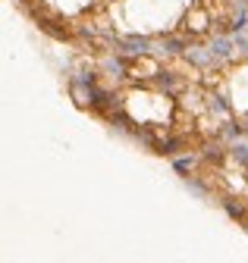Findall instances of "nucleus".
<instances>
[{
  "label": "nucleus",
  "mask_w": 248,
  "mask_h": 263,
  "mask_svg": "<svg viewBox=\"0 0 248 263\" xmlns=\"http://www.w3.org/2000/svg\"><path fill=\"white\" fill-rule=\"evenodd\" d=\"M214 25H217V19H214V13H210V7L204 4V0H192V4L182 10V16L176 19V28L185 31L192 41L210 38L214 35Z\"/></svg>",
  "instance_id": "1"
},
{
  "label": "nucleus",
  "mask_w": 248,
  "mask_h": 263,
  "mask_svg": "<svg viewBox=\"0 0 248 263\" xmlns=\"http://www.w3.org/2000/svg\"><path fill=\"white\" fill-rule=\"evenodd\" d=\"M198 166H201V151H189V154L173 157V170H176L182 179H185V176H192Z\"/></svg>",
  "instance_id": "5"
},
{
  "label": "nucleus",
  "mask_w": 248,
  "mask_h": 263,
  "mask_svg": "<svg viewBox=\"0 0 248 263\" xmlns=\"http://www.w3.org/2000/svg\"><path fill=\"white\" fill-rule=\"evenodd\" d=\"M161 69L164 60L157 53H135L126 60V85H151Z\"/></svg>",
  "instance_id": "2"
},
{
  "label": "nucleus",
  "mask_w": 248,
  "mask_h": 263,
  "mask_svg": "<svg viewBox=\"0 0 248 263\" xmlns=\"http://www.w3.org/2000/svg\"><path fill=\"white\" fill-rule=\"evenodd\" d=\"M154 44H157V35H148V31H116V47L126 57L154 53Z\"/></svg>",
  "instance_id": "3"
},
{
  "label": "nucleus",
  "mask_w": 248,
  "mask_h": 263,
  "mask_svg": "<svg viewBox=\"0 0 248 263\" xmlns=\"http://www.w3.org/2000/svg\"><path fill=\"white\" fill-rule=\"evenodd\" d=\"M66 94H69V101L79 107V110H88L95 107V94H98V85H88V82H79L73 76H66Z\"/></svg>",
  "instance_id": "4"
}]
</instances>
